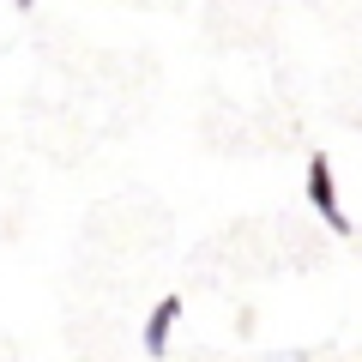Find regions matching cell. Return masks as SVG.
Instances as JSON below:
<instances>
[{
	"mask_svg": "<svg viewBox=\"0 0 362 362\" xmlns=\"http://www.w3.org/2000/svg\"><path fill=\"white\" fill-rule=\"evenodd\" d=\"M308 199H314V211H320V218L332 223V235H356V230H350V218H344V206H338V181H332V163H326L320 151L308 157Z\"/></svg>",
	"mask_w": 362,
	"mask_h": 362,
	"instance_id": "cell-1",
	"label": "cell"
},
{
	"mask_svg": "<svg viewBox=\"0 0 362 362\" xmlns=\"http://www.w3.org/2000/svg\"><path fill=\"white\" fill-rule=\"evenodd\" d=\"M175 320H181V296H163V302L151 308V320H145V350H151V356H163V350H169Z\"/></svg>",
	"mask_w": 362,
	"mask_h": 362,
	"instance_id": "cell-2",
	"label": "cell"
},
{
	"mask_svg": "<svg viewBox=\"0 0 362 362\" xmlns=\"http://www.w3.org/2000/svg\"><path fill=\"white\" fill-rule=\"evenodd\" d=\"M13 6H37V0H13Z\"/></svg>",
	"mask_w": 362,
	"mask_h": 362,
	"instance_id": "cell-3",
	"label": "cell"
}]
</instances>
